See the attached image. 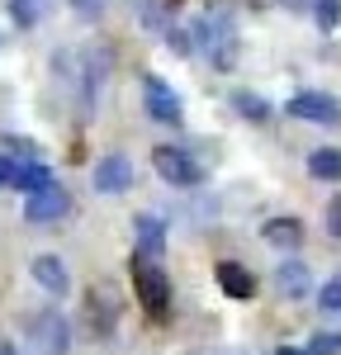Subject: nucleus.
Wrapping results in <instances>:
<instances>
[{
	"instance_id": "obj_1",
	"label": "nucleus",
	"mask_w": 341,
	"mask_h": 355,
	"mask_svg": "<svg viewBox=\"0 0 341 355\" xmlns=\"http://www.w3.org/2000/svg\"><path fill=\"white\" fill-rule=\"evenodd\" d=\"M195 43L204 48V57L227 71V67H237V53H242V33H237V19L227 15V10H209V15H199L195 19Z\"/></svg>"
},
{
	"instance_id": "obj_2",
	"label": "nucleus",
	"mask_w": 341,
	"mask_h": 355,
	"mask_svg": "<svg viewBox=\"0 0 341 355\" xmlns=\"http://www.w3.org/2000/svg\"><path fill=\"white\" fill-rule=\"evenodd\" d=\"M133 289H138V308H147V318H166L170 308V279L161 270V261L157 256H142L133 251Z\"/></svg>"
},
{
	"instance_id": "obj_3",
	"label": "nucleus",
	"mask_w": 341,
	"mask_h": 355,
	"mask_svg": "<svg viewBox=\"0 0 341 355\" xmlns=\"http://www.w3.org/2000/svg\"><path fill=\"white\" fill-rule=\"evenodd\" d=\"M67 341H71V331H67V318L62 313L43 308V313L24 318V355H62Z\"/></svg>"
},
{
	"instance_id": "obj_4",
	"label": "nucleus",
	"mask_w": 341,
	"mask_h": 355,
	"mask_svg": "<svg viewBox=\"0 0 341 355\" xmlns=\"http://www.w3.org/2000/svg\"><path fill=\"white\" fill-rule=\"evenodd\" d=\"M152 166H157V175H161L166 185H175V190L204 185V166H199L185 147H157V152H152Z\"/></svg>"
},
{
	"instance_id": "obj_5",
	"label": "nucleus",
	"mask_w": 341,
	"mask_h": 355,
	"mask_svg": "<svg viewBox=\"0 0 341 355\" xmlns=\"http://www.w3.org/2000/svg\"><path fill=\"white\" fill-rule=\"evenodd\" d=\"M289 119H304V123H341V100L337 95H322V90H304V95H294L289 105Z\"/></svg>"
},
{
	"instance_id": "obj_6",
	"label": "nucleus",
	"mask_w": 341,
	"mask_h": 355,
	"mask_svg": "<svg viewBox=\"0 0 341 355\" xmlns=\"http://www.w3.org/2000/svg\"><path fill=\"white\" fill-rule=\"evenodd\" d=\"M142 100H147V119L152 123H180V114H185L180 95L161 76H142Z\"/></svg>"
},
{
	"instance_id": "obj_7",
	"label": "nucleus",
	"mask_w": 341,
	"mask_h": 355,
	"mask_svg": "<svg viewBox=\"0 0 341 355\" xmlns=\"http://www.w3.org/2000/svg\"><path fill=\"white\" fill-rule=\"evenodd\" d=\"M67 209H71V194L62 190L57 180H53V185H43V190H33L24 199V218L28 223H57Z\"/></svg>"
},
{
	"instance_id": "obj_8",
	"label": "nucleus",
	"mask_w": 341,
	"mask_h": 355,
	"mask_svg": "<svg viewBox=\"0 0 341 355\" xmlns=\"http://www.w3.org/2000/svg\"><path fill=\"white\" fill-rule=\"evenodd\" d=\"M128 185H133V162H128L123 152L100 157V166H95V190L100 194H123Z\"/></svg>"
},
{
	"instance_id": "obj_9",
	"label": "nucleus",
	"mask_w": 341,
	"mask_h": 355,
	"mask_svg": "<svg viewBox=\"0 0 341 355\" xmlns=\"http://www.w3.org/2000/svg\"><path fill=\"white\" fill-rule=\"evenodd\" d=\"M133 242H138L133 251L161 261V251H166V223L157 218V214H138V218H133Z\"/></svg>"
},
{
	"instance_id": "obj_10",
	"label": "nucleus",
	"mask_w": 341,
	"mask_h": 355,
	"mask_svg": "<svg viewBox=\"0 0 341 355\" xmlns=\"http://www.w3.org/2000/svg\"><path fill=\"white\" fill-rule=\"evenodd\" d=\"M28 275H33V284L48 289V294H67V289H71V275L62 266V256H33Z\"/></svg>"
},
{
	"instance_id": "obj_11",
	"label": "nucleus",
	"mask_w": 341,
	"mask_h": 355,
	"mask_svg": "<svg viewBox=\"0 0 341 355\" xmlns=\"http://www.w3.org/2000/svg\"><path fill=\"white\" fill-rule=\"evenodd\" d=\"M213 275H218V289H223L227 299H252V294H256L252 270H247V266H237V261H223Z\"/></svg>"
},
{
	"instance_id": "obj_12",
	"label": "nucleus",
	"mask_w": 341,
	"mask_h": 355,
	"mask_svg": "<svg viewBox=\"0 0 341 355\" xmlns=\"http://www.w3.org/2000/svg\"><path fill=\"white\" fill-rule=\"evenodd\" d=\"M308 266H304V261H280V266H275V289H280V294H289V299H304V294H308Z\"/></svg>"
},
{
	"instance_id": "obj_13",
	"label": "nucleus",
	"mask_w": 341,
	"mask_h": 355,
	"mask_svg": "<svg viewBox=\"0 0 341 355\" xmlns=\"http://www.w3.org/2000/svg\"><path fill=\"white\" fill-rule=\"evenodd\" d=\"M261 237L270 246H284V251H294V246L304 242V223L299 218H270L265 227H261Z\"/></svg>"
},
{
	"instance_id": "obj_14",
	"label": "nucleus",
	"mask_w": 341,
	"mask_h": 355,
	"mask_svg": "<svg viewBox=\"0 0 341 355\" xmlns=\"http://www.w3.org/2000/svg\"><path fill=\"white\" fill-rule=\"evenodd\" d=\"M43 185H53V175H48V166L38 162V157H24V162H19V175H15V190L33 194V190H43Z\"/></svg>"
},
{
	"instance_id": "obj_15",
	"label": "nucleus",
	"mask_w": 341,
	"mask_h": 355,
	"mask_svg": "<svg viewBox=\"0 0 341 355\" xmlns=\"http://www.w3.org/2000/svg\"><path fill=\"white\" fill-rule=\"evenodd\" d=\"M308 171L317 175V180H341V152L337 147H317L308 157Z\"/></svg>"
},
{
	"instance_id": "obj_16",
	"label": "nucleus",
	"mask_w": 341,
	"mask_h": 355,
	"mask_svg": "<svg viewBox=\"0 0 341 355\" xmlns=\"http://www.w3.org/2000/svg\"><path fill=\"white\" fill-rule=\"evenodd\" d=\"M48 10H53V0H10V19L19 28H33Z\"/></svg>"
},
{
	"instance_id": "obj_17",
	"label": "nucleus",
	"mask_w": 341,
	"mask_h": 355,
	"mask_svg": "<svg viewBox=\"0 0 341 355\" xmlns=\"http://www.w3.org/2000/svg\"><path fill=\"white\" fill-rule=\"evenodd\" d=\"M232 110L242 114V119H252V123H265V119H270V105H265L261 95H252V90H237V95H232Z\"/></svg>"
},
{
	"instance_id": "obj_18",
	"label": "nucleus",
	"mask_w": 341,
	"mask_h": 355,
	"mask_svg": "<svg viewBox=\"0 0 341 355\" xmlns=\"http://www.w3.org/2000/svg\"><path fill=\"white\" fill-rule=\"evenodd\" d=\"M341 19V0H313V24L322 28V33H332Z\"/></svg>"
},
{
	"instance_id": "obj_19",
	"label": "nucleus",
	"mask_w": 341,
	"mask_h": 355,
	"mask_svg": "<svg viewBox=\"0 0 341 355\" xmlns=\"http://www.w3.org/2000/svg\"><path fill=\"white\" fill-rule=\"evenodd\" d=\"M317 308L332 313V318H341V275H337V279H327V284L317 289Z\"/></svg>"
},
{
	"instance_id": "obj_20",
	"label": "nucleus",
	"mask_w": 341,
	"mask_h": 355,
	"mask_svg": "<svg viewBox=\"0 0 341 355\" xmlns=\"http://www.w3.org/2000/svg\"><path fill=\"white\" fill-rule=\"evenodd\" d=\"M166 53L190 57V53H195V33H185V28H166Z\"/></svg>"
},
{
	"instance_id": "obj_21",
	"label": "nucleus",
	"mask_w": 341,
	"mask_h": 355,
	"mask_svg": "<svg viewBox=\"0 0 341 355\" xmlns=\"http://www.w3.org/2000/svg\"><path fill=\"white\" fill-rule=\"evenodd\" d=\"M308 351L313 355H341V331H317L308 341Z\"/></svg>"
},
{
	"instance_id": "obj_22",
	"label": "nucleus",
	"mask_w": 341,
	"mask_h": 355,
	"mask_svg": "<svg viewBox=\"0 0 341 355\" xmlns=\"http://www.w3.org/2000/svg\"><path fill=\"white\" fill-rule=\"evenodd\" d=\"M71 5H76L81 19H100V15H105V0H71Z\"/></svg>"
},
{
	"instance_id": "obj_23",
	"label": "nucleus",
	"mask_w": 341,
	"mask_h": 355,
	"mask_svg": "<svg viewBox=\"0 0 341 355\" xmlns=\"http://www.w3.org/2000/svg\"><path fill=\"white\" fill-rule=\"evenodd\" d=\"M19 162H24V157H0V185H15V175H19Z\"/></svg>"
},
{
	"instance_id": "obj_24",
	"label": "nucleus",
	"mask_w": 341,
	"mask_h": 355,
	"mask_svg": "<svg viewBox=\"0 0 341 355\" xmlns=\"http://www.w3.org/2000/svg\"><path fill=\"white\" fill-rule=\"evenodd\" d=\"M327 232H332V237H341V194L327 204Z\"/></svg>"
},
{
	"instance_id": "obj_25",
	"label": "nucleus",
	"mask_w": 341,
	"mask_h": 355,
	"mask_svg": "<svg viewBox=\"0 0 341 355\" xmlns=\"http://www.w3.org/2000/svg\"><path fill=\"white\" fill-rule=\"evenodd\" d=\"M0 355H19V346H10V341H0Z\"/></svg>"
},
{
	"instance_id": "obj_26",
	"label": "nucleus",
	"mask_w": 341,
	"mask_h": 355,
	"mask_svg": "<svg viewBox=\"0 0 341 355\" xmlns=\"http://www.w3.org/2000/svg\"><path fill=\"white\" fill-rule=\"evenodd\" d=\"M280 355H313V351H280Z\"/></svg>"
}]
</instances>
